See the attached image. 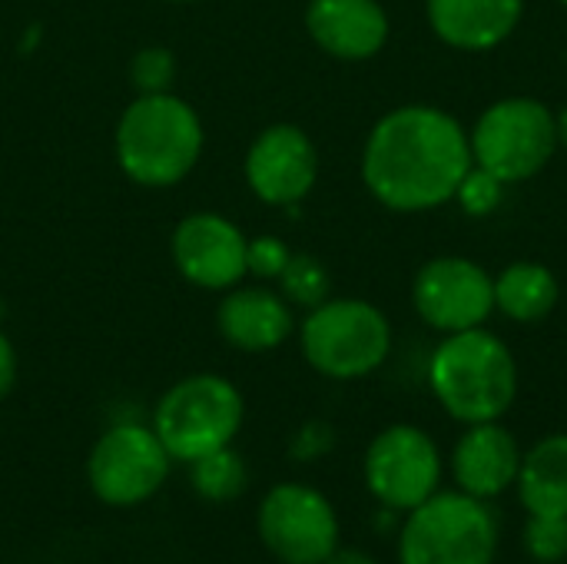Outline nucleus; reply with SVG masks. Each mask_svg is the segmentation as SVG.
<instances>
[{
    "label": "nucleus",
    "instance_id": "obj_1",
    "mask_svg": "<svg viewBox=\"0 0 567 564\" xmlns=\"http://www.w3.org/2000/svg\"><path fill=\"white\" fill-rule=\"evenodd\" d=\"M362 183L392 213H429L455 199L472 170L468 130L442 106L405 103L375 120L362 146Z\"/></svg>",
    "mask_w": 567,
    "mask_h": 564
},
{
    "label": "nucleus",
    "instance_id": "obj_2",
    "mask_svg": "<svg viewBox=\"0 0 567 564\" xmlns=\"http://www.w3.org/2000/svg\"><path fill=\"white\" fill-rule=\"evenodd\" d=\"M429 389L462 425L498 422L518 399V362L485 326L452 332L429 359Z\"/></svg>",
    "mask_w": 567,
    "mask_h": 564
},
{
    "label": "nucleus",
    "instance_id": "obj_3",
    "mask_svg": "<svg viewBox=\"0 0 567 564\" xmlns=\"http://www.w3.org/2000/svg\"><path fill=\"white\" fill-rule=\"evenodd\" d=\"M116 163L146 189L176 186L193 173L203 153L199 113L169 93H140L116 123Z\"/></svg>",
    "mask_w": 567,
    "mask_h": 564
},
{
    "label": "nucleus",
    "instance_id": "obj_4",
    "mask_svg": "<svg viewBox=\"0 0 567 564\" xmlns=\"http://www.w3.org/2000/svg\"><path fill=\"white\" fill-rule=\"evenodd\" d=\"M299 346L319 376L352 382L385 366L392 352V326L389 316L365 299L329 296L302 319Z\"/></svg>",
    "mask_w": 567,
    "mask_h": 564
},
{
    "label": "nucleus",
    "instance_id": "obj_5",
    "mask_svg": "<svg viewBox=\"0 0 567 564\" xmlns=\"http://www.w3.org/2000/svg\"><path fill=\"white\" fill-rule=\"evenodd\" d=\"M472 163L505 186L535 180L558 150V126L548 103L535 96H505L485 106L468 130Z\"/></svg>",
    "mask_w": 567,
    "mask_h": 564
},
{
    "label": "nucleus",
    "instance_id": "obj_6",
    "mask_svg": "<svg viewBox=\"0 0 567 564\" xmlns=\"http://www.w3.org/2000/svg\"><path fill=\"white\" fill-rule=\"evenodd\" d=\"M498 552V522L492 509L458 492H435L409 512L399 535L402 564H492Z\"/></svg>",
    "mask_w": 567,
    "mask_h": 564
},
{
    "label": "nucleus",
    "instance_id": "obj_7",
    "mask_svg": "<svg viewBox=\"0 0 567 564\" xmlns=\"http://www.w3.org/2000/svg\"><path fill=\"white\" fill-rule=\"evenodd\" d=\"M243 412V396L229 379L199 372L166 389L153 412V432L166 445L169 459L196 462L236 439Z\"/></svg>",
    "mask_w": 567,
    "mask_h": 564
},
{
    "label": "nucleus",
    "instance_id": "obj_8",
    "mask_svg": "<svg viewBox=\"0 0 567 564\" xmlns=\"http://www.w3.org/2000/svg\"><path fill=\"white\" fill-rule=\"evenodd\" d=\"M86 475L100 502L116 509L143 505L163 489L169 475V452L153 429L123 422L96 439Z\"/></svg>",
    "mask_w": 567,
    "mask_h": 564
},
{
    "label": "nucleus",
    "instance_id": "obj_9",
    "mask_svg": "<svg viewBox=\"0 0 567 564\" xmlns=\"http://www.w3.org/2000/svg\"><path fill=\"white\" fill-rule=\"evenodd\" d=\"M259 539L282 564H322L339 548L332 502L309 485H276L259 505Z\"/></svg>",
    "mask_w": 567,
    "mask_h": 564
},
{
    "label": "nucleus",
    "instance_id": "obj_10",
    "mask_svg": "<svg viewBox=\"0 0 567 564\" xmlns=\"http://www.w3.org/2000/svg\"><path fill=\"white\" fill-rule=\"evenodd\" d=\"M365 485L392 512H412L442 485V452L419 425H389L365 452Z\"/></svg>",
    "mask_w": 567,
    "mask_h": 564
},
{
    "label": "nucleus",
    "instance_id": "obj_11",
    "mask_svg": "<svg viewBox=\"0 0 567 564\" xmlns=\"http://www.w3.org/2000/svg\"><path fill=\"white\" fill-rule=\"evenodd\" d=\"M412 306L442 336L478 329L495 312V279L475 259L435 256L412 279Z\"/></svg>",
    "mask_w": 567,
    "mask_h": 564
},
{
    "label": "nucleus",
    "instance_id": "obj_12",
    "mask_svg": "<svg viewBox=\"0 0 567 564\" xmlns=\"http://www.w3.org/2000/svg\"><path fill=\"white\" fill-rule=\"evenodd\" d=\"M319 180V150L302 126L272 123L246 153V183L266 206H299Z\"/></svg>",
    "mask_w": 567,
    "mask_h": 564
},
{
    "label": "nucleus",
    "instance_id": "obj_13",
    "mask_svg": "<svg viewBox=\"0 0 567 564\" xmlns=\"http://www.w3.org/2000/svg\"><path fill=\"white\" fill-rule=\"evenodd\" d=\"M246 233L223 213H189L173 229V263L199 289L226 293L246 276Z\"/></svg>",
    "mask_w": 567,
    "mask_h": 564
},
{
    "label": "nucleus",
    "instance_id": "obj_14",
    "mask_svg": "<svg viewBox=\"0 0 567 564\" xmlns=\"http://www.w3.org/2000/svg\"><path fill=\"white\" fill-rule=\"evenodd\" d=\"M306 30L336 60H372L389 43V13L379 0H309Z\"/></svg>",
    "mask_w": 567,
    "mask_h": 564
},
{
    "label": "nucleus",
    "instance_id": "obj_15",
    "mask_svg": "<svg viewBox=\"0 0 567 564\" xmlns=\"http://www.w3.org/2000/svg\"><path fill=\"white\" fill-rule=\"evenodd\" d=\"M522 455L525 452L518 449V439L502 422H478L468 425L465 435L455 442L452 475L465 495L488 502L505 495L518 482Z\"/></svg>",
    "mask_w": 567,
    "mask_h": 564
},
{
    "label": "nucleus",
    "instance_id": "obj_16",
    "mask_svg": "<svg viewBox=\"0 0 567 564\" xmlns=\"http://www.w3.org/2000/svg\"><path fill=\"white\" fill-rule=\"evenodd\" d=\"M216 326L219 336L239 352H272L292 336L296 319L282 293L262 286H233L216 309Z\"/></svg>",
    "mask_w": 567,
    "mask_h": 564
},
{
    "label": "nucleus",
    "instance_id": "obj_17",
    "mask_svg": "<svg viewBox=\"0 0 567 564\" xmlns=\"http://www.w3.org/2000/svg\"><path fill=\"white\" fill-rule=\"evenodd\" d=\"M432 33L452 50L485 53L502 47L525 17V0H425Z\"/></svg>",
    "mask_w": 567,
    "mask_h": 564
},
{
    "label": "nucleus",
    "instance_id": "obj_18",
    "mask_svg": "<svg viewBox=\"0 0 567 564\" xmlns=\"http://www.w3.org/2000/svg\"><path fill=\"white\" fill-rule=\"evenodd\" d=\"M518 495L528 515H565L567 519V435L555 432L538 439L518 469Z\"/></svg>",
    "mask_w": 567,
    "mask_h": 564
},
{
    "label": "nucleus",
    "instance_id": "obj_19",
    "mask_svg": "<svg viewBox=\"0 0 567 564\" xmlns=\"http://www.w3.org/2000/svg\"><path fill=\"white\" fill-rule=\"evenodd\" d=\"M561 286L545 263L518 259L495 276V312L518 326H535L548 319L558 306Z\"/></svg>",
    "mask_w": 567,
    "mask_h": 564
},
{
    "label": "nucleus",
    "instance_id": "obj_20",
    "mask_svg": "<svg viewBox=\"0 0 567 564\" xmlns=\"http://www.w3.org/2000/svg\"><path fill=\"white\" fill-rule=\"evenodd\" d=\"M189 465H193V472H189L193 489H196V495L203 502H233V499L243 495V489L249 482L246 479V462L229 445L216 449V452H209V455H203V459H196Z\"/></svg>",
    "mask_w": 567,
    "mask_h": 564
},
{
    "label": "nucleus",
    "instance_id": "obj_21",
    "mask_svg": "<svg viewBox=\"0 0 567 564\" xmlns=\"http://www.w3.org/2000/svg\"><path fill=\"white\" fill-rule=\"evenodd\" d=\"M276 283H279L282 299L289 306H302V309H316L332 293L329 269L316 256H302V253H292L289 266L282 269V276Z\"/></svg>",
    "mask_w": 567,
    "mask_h": 564
},
{
    "label": "nucleus",
    "instance_id": "obj_22",
    "mask_svg": "<svg viewBox=\"0 0 567 564\" xmlns=\"http://www.w3.org/2000/svg\"><path fill=\"white\" fill-rule=\"evenodd\" d=\"M130 80L140 93H169L176 80V57L166 47H143L130 60Z\"/></svg>",
    "mask_w": 567,
    "mask_h": 564
},
{
    "label": "nucleus",
    "instance_id": "obj_23",
    "mask_svg": "<svg viewBox=\"0 0 567 564\" xmlns=\"http://www.w3.org/2000/svg\"><path fill=\"white\" fill-rule=\"evenodd\" d=\"M455 199L468 216L482 219V216H492L505 203V183L498 176H492L488 170L472 163V170L465 173V180L455 189Z\"/></svg>",
    "mask_w": 567,
    "mask_h": 564
},
{
    "label": "nucleus",
    "instance_id": "obj_24",
    "mask_svg": "<svg viewBox=\"0 0 567 564\" xmlns=\"http://www.w3.org/2000/svg\"><path fill=\"white\" fill-rule=\"evenodd\" d=\"M525 548L538 564H558L567 558L565 515H532L525 529Z\"/></svg>",
    "mask_w": 567,
    "mask_h": 564
},
{
    "label": "nucleus",
    "instance_id": "obj_25",
    "mask_svg": "<svg viewBox=\"0 0 567 564\" xmlns=\"http://www.w3.org/2000/svg\"><path fill=\"white\" fill-rule=\"evenodd\" d=\"M289 259L292 249L279 236H256L246 243V273H252L256 279H279Z\"/></svg>",
    "mask_w": 567,
    "mask_h": 564
},
{
    "label": "nucleus",
    "instance_id": "obj_26",
    "mask_svg": "<svg viewBox=\"0 0 567 564\" xmlns=\"http://www.w3.org/2000/svg\"><path fill=\"white\" fill-rule=\"evenodd\" d=\"M332 445H336L332 425H326V422H306V425L296 432L289 452H292V459H299V462H312V459H322Z\"/></svg>",
    "mask_w": 567,
    "mask_h": 564
},
{
    "label": "nucleus",
    "instance_id": "obj_27",
    "mask_svg": "<svg viewBox=\"0 0 567 564\" xmlns=\"http://www.w3.org/2000/svg\"><path fill=\"white\" fill-rule=\"evenodd\" d=\"M13 382H17V352H13L10 339L0 332V399L10 396Z\"/></svg>",
    "mask_w": 567,
    "mask_h": 564
},
{
    "label": "nucleus",
    "instance_id": "obj_28",
    "mask_svg": "<svg viewBox=\"0 0 567 564\" xmlns=\"http://www.w3.org/2000/svg\"><path fill=\"white\" fill-rule=\"evenodd\" d=\"M322 564H379L372 555H365V552H359V548H336L329 558Z\"/></svg>",
    "mask_w": 567,
    "mask_h": 564
},
{
    "label": "nucleus",
    "instance_id": "obj_29",
    "mask_svg": "<svg viewBox=\"0 0 567 564\" xmlns=\"http://www.w3.org/2000/svg\"><path fill=\"white\" fill-rule=\"evenodd\" d=\"M555 126H558V146L567 150V103L555 113Z\"/></svg>",
    "mask_w": 567,
    "mask_h": 564
},
{
    "label": "nucleus",
    "instance_id": "obj_30",
    "mask_svg": "<svg viewBox=\"0 0 567 564\" xmlns=\"http://www.w3.org/2000/svg\"><path fill=\"white\" fill-rule=\"evenodd\" d=\"M166 3H196V0H166Z\"/></svg>",
    "mask_w": 567,
    "mask_h": 564
}]
</instances>
